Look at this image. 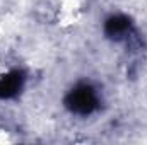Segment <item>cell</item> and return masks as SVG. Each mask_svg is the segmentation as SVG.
<instances>
[{
    "label": "cell",
    "instance_id": "cell-1",
    "mask_svg": "<svg viewBox=\"0 0 147 145\" xmlns=\"http://www.w3.org/2000/svg\"><path fill=\"white\" fill-rule=\"evenodd\" d=\"M65 106L79 116H87L99 106V96L89 84H79L65 97Z\"/></svg>",
    "mask_w": 147,
    "mask_h": 145
},
{
    "label": "cell",
    "instance_id": "cell-2",
    "mask_svg": "<svg viewBox=\"0 0 147 145\" xmlns=\"http://www.w3.org/2000/svg\"><path fill=\"white\" fill-rule=\"evenodd\" d=\"M24 84V77L19 70L7 73L0 79V97L2 99H10L14 96H17L22 89Z\"/></svg>",
    "mask_w": 147,
    "mask_h": 145
},
{
    "label": "cell",
    "instance_id": "cell-3",
    "mask_svg": "<svg viewBox=\"0 0 147 145\" xmlns=\"http://www.w3.org/2000/svg\"><path fill=\"white\" fill-rule=\"evenodd\" d=\"M105 31L111 39L121 41V39L128 38V34H130V21L125 15H113L106 21Z\"/></svg>",
    "mask_w": 147,
    "mask_h": 145
}]
</instances>
